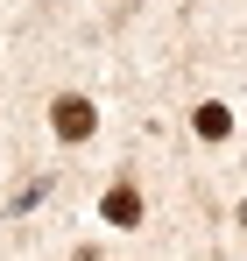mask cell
<instances>
[{"label": "cell", "mask_w": 247, "mask_h": 261, "mask_svg": "<svg viewBox=\"0 0 247 261\" xmlns=\"http://www.w3.org/2000/svg\"><path fill=\"white\" fill-rule=\"evenodd\" d=\"M226 127H233V120H226V106H198V134H212V141H219Z\"/></svg>", "instance_id": "cell-3"}, {"label": "cell", "mask_w": 247, "mask_h": 261, "mask_svg": "<svg viewBox=\"0 0 247 261\" xmlns=\"http://www.w3.org/2000/svg\"><path fill=\"white\" fill-rule=\"evenodd\" d=\"M57 134H64V141H85V134H92V106H85L78 92L57 99Z\"/></svg>", "instance_id": "cell-1"}, {"label": "cell", "mask_w": 247, "mask_h": 261, "mask_svg": "<svg viewBox=\"0 0 247 261\" xmlns=\"http://www.w3.org/2000/svg\"><path fill=\"white\" fill-rule=\"evenodd\" d=\"M106 219H113V226H134V219H141V198H134V191H106Z\"/></svg>", "instance_id": "cell-2"}]
</instances>
